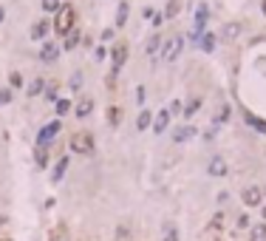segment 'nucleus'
<instances>
[{
	"mask_svg": "<svg viewBox=\"0 0 266 241\" xmlns=\"http://www.w3.org/2000/svg\"><path fill=\"white\" fill-rule=\"evenodd\" d=\"M238 34H241V23H227L224 31H221V37L224 40H235Z\"/></svg>",
	"mask_w": 266,
	"mask_h": 241,
	"instance_id": "obj_24",
	"label": "nucleus"
},
{
	"mask_svg": "<svg viewBox=\"0 0 266 241\" xmlns=\"http://www.w3.org/2000/svg\"><path fill=\"white\" fill-rule=\"evenodd\" d=\"M249 241H266V222L249 227Z\"/></svg>",
	"mask_w": 266,
	"mask_h": 241,
	"instance_id": "obj_22",
	"label": "nucleus"
},
{
	"mask_svg": "<svg viewBox=\"0 0 266 241\" xmlns=\"http://www.w3.org/2000/svg\"><path fill=\"white\" fill-rule=\"evenodd\" d=\"M12 99H14V91H12V88H0V105H9Z\"/></svg>",
	"mask_w": 266,
	"mask_h": 241,
	"instance_id": "obj_34",
	"label": "nucleus"
},
{
	"mask_svg": "<svg viewBox=\"0 0 266 241\" xmlns=\"http://www.w3.org/2000/svg\"><path fill=\"white\" fill-rule=\"evenodd\" d=\"M23 74H20V71H9V88H12V91H17V88H23Z\"/></svg>",
	"mask_w": 266,
	"mask_h": 241,
	"instance_id": "obj_30",
	"label": "nucleus"
},
{
	"mask_svg": "<svg viewBox=\"0 0 266 241\" xmlns=\"http://www.w3.org/2000/svg\"><path fill=\"white\" fill-rule=\"evenodd\" d=\"M62 54V49L57 43H42V51H40V60L42 62H54L57 57Z\"/></svg>",
	"mask_w": 266,
	"mask_h": 241,
	"instance_id": "obj_14",
	"label": "nucleus"
},
{
	"mask_svg": "<svg viewBox=\"0 0 266 241\" xmlns=\"http://www.w3.org/2000/svg\"><path fill=\"white\" fill-rule=\"evenodd\" d=\"M179 9H182V3H179V0H170L167 9H164V20H173L175 14H179Z\"/></svg>",
	"mask_w": 266,
	"mask_h": 241,
	"instance_id": "obj_33",
	"label": "nucleus"
},
{
	"mask_svg": "<svg viewBox=\"0 0 266 241\" xmlns=\"http://www.w3.org/2000/svg\"><path fill=\"white\" fill-rule=\"evenodd\" d=\"M79 40H82V31H79V26H77V29H71V31L65 34V37H62L60 49H62V51H74V49H77V43H79Z\"/></svg>",
	"mask_w": 266,
	"mask_h": 241,
	"instance_id": "obj_13",
	"label": "nucleus"
},
{
	"mask_svg": "<svg viewBox=\"0 0 266 241\" xmlns=\"http://www.w3.org/2000/svg\"><path fill=\"white\" fill-rule=\"evenodd\" d=\"M145 85H136V102H139V105H145Z\"/></svg>",
	"mask_w": 266,
	"mask_h": 241,
	"instance_id": "obj_37",
	"label": "nucleus"
},
{
	"mask_svg": "<svg viewBox=\"0 0 266 241\" xmlns=\"http://www.w3.org/2000/svg\"><path fill=\"white\" fill-rule=\"evenodd\" d=\"M65 3V0H40V6H42V12H49V14H57L60 12V6Z\"/></svg>",
	"mask_w": 266,
	"mask_h": 241,
	"instance_id": "obj_27",
	"label": "nucleus"
},
{
	"mask_svg": "<svg viewBox=\"0 0 266 241\" xmlns=\"http://www.w3.org/2000/svg\"><path fill=\"white\" fill-rule=\"evenodd\" d=\"M127 57H130V49H127L125 40L110 49V77H108V85H114V82H116V77H119V71L125 68Z\"/></svg>",
	"mask_w": 266,
	"mask_h": 241,
	"instance_id": "obj_2",
	"label": "nucleus"
},
{
	"mask_svg": "<svg viewBox=\"0 0 266 241\" xmlns=\"http://www.w3.org/2000/svg\"><path fill=\"white\" fill-rule=\"evenodd\" d=\"M49 31H51V20H37V23L31 26L29 37H31V40H37V43H40V40H46V37H49Z\"/></svg>",
	"mask_w": 266,
	"mask_h": 241,
	"instance_id": "obj_9",
	"label": "nucleus"
},
{
	"mask_svg": "<svg viewBox=\"0 0 266 241\" xmlns=\"http://www.w3.org/2000/svg\"><path fill=\"white\" fill-rule=\"evenodd\" d=\"M46 85H49V82H46V77H37V80L29 85V97H37L40 91H46Z\"/></svg>",
	"mask_w": 266,
	"mask_h": 241,
	"instance_id": "obj_29",
	"label": "nucleus"
},
{
	"mask_svg": "<svg viewBox=\"0 0 266 241\" xmlns=\"http://www.w3.org/2000/svg\"><path fill=\"white\" fill-rule=\"evenodd\" d=\"M235 224H238V230H249V227H252V218H249V213H241Z\"/></svg>",
	"mask_w": 266,
	"mask_h": 241,
	"instance_id": "obj_35",
	"label": "nucleus"
},
{
	"mask_svg": "<svg viewBox=\"0 0 266 241\" xmlns=\"http://www.w3.org/2000/svg\"><path fill=\"white\" fill-rule=\"evenodd\" d=\"M195 134H198V128H195V125H182V128H175L173 142L184 145V142H190V139H195Z\"/></svg>",
	"mask_w": 266,
	"mask_h": 241,
	"instance_id": "obj_10",
	"label": "nucleus"
},
{
	"mask_svg": "<svg viewBox=\"0 0 266 241\" xmlns=\"http://www.w3.org/2000/svg\"><path fill=\"white\" fill-rule=\"evenodd\" d=\"M150 125H153V114L147 111V108H142L139 117H136V128H139V130H147Z\"/></svg>",
	"mask_w": 266,
	"mask_h": 241,
	"instance_id": "obj_20",
	"label": "nucleus"
},
{
	"mask_svg": "<svg viewBox=\"0 0 266 241\" xmlns=\"http://www.w3.org/2000/svg\"><path fill=\"white\" fill-rule=\"evenodd\" d=\"M198 108H201V97H193V99L187 102V105H184V114H182V117H184V119H193Z\"/></svg>",
	"mask_w": 266,
	"mask_h": 241,
	"instance_id": "obj_23",
	"label": "nucleus"
},
{
	"mask_svg": "<svg viewBox=\"0 0 266 241\" xmlns=\"http://www.w3.org/2000/svg\"><path fill=\"white\" fill-rule=\"evenodd\" d=\"M263 199H266V185H263Z\"/></svg>",
	"mask_w": 266,
	"mask_h": 241,
	"instance_id": "obj_45",
	"label": "nucleus"
},
{
	"mask_svg": "<svg viewBox=\"0 0 266 241\" xmlns=\"http://www.w3.org/2000/svg\"><path fill=\"white\" fill-rule=\"evenodd\" d=\"M153 29H159V26H162V20H164V14H153Z\"/></svg>",
	"mask_w": 266,
	"mask_h": 241,
	"instance_id": "obj_39",
	"label": "nucleus"
},
{
	"mask_svg": "<svg viewBox=\"0 0 266 241\" xmlns=\"http://www.w3.org/2000/svg\"><path fill=\"white\" fill-rule=\"evenodd\" d=\"M243 122H247L252 130H258L260 136H266V119H260L258 114H252V111H247V108H243Z\"/></svg>",
	"mask_w": 266,
	"mask_h": 241,
	"instance_id": "obj_11",
	"label": "nucleus"
},
{
	"mask_svg": "<svg viewBox=\"0 0 266 241\" xmlns=\"http://www.w3.org/2000/svg\"><path fill=\"white\" fill-rule=\"evenodd\" d=\"M260 216H263V222H266V204H260Z\"/></svg>",
	"mask_w": 266,
	"mask_h": 241,
	"instance_id": "obj_42",
	"label": "nucleus"
},
{
	"mask_svg": "<svg viewBox=\"0 0 266 241\" xmlns=\"http://www.w3.org/2000/svg\"><path fill=\"white\" fill-rule=\"evenodd\" d=\"M227 202H230V193L221 190V193H218V204H227Z\"/></svg>",
	"mask_w": 266,
	"mask_h": 241,
	"instance_id": "obj_38",
	"label": "nucleus"
},
{
	"mask_svg": "<svg viewBox=\"0 0 266 241\" xmlns=\"http://www.w3.org/2000/svg\"><path fill=\"white\" fill-rule=\"evenodd\" d=\"M105 54H108V49H105V46H99V49H97V60H105Z\"/></svg>",
	"mask_w": 266,
	"mask_h": 241,
	"instance_id": "obj_40",
	"label": "nucleus"
},
{
	"mask_svg": "<svg viewBox=\"0 0 266 241\" xmlns=\"http://www.w3.org/2000/svg\"><path fill=\"white\" fill-rule=\"evenodd\" d=\"M34 162H37V167H49V148H40V145H37L34 148Z\"/></svg>",
	"mask_w": 266,
	"mask_h": 241,
	"instance_id": "obj_25",
	"label": "nucleus"
},
{
	"mask_svg": "<svg viewBox=\"0 0 266 241\" xmlns=\"http://www.w3.org/2000/svg\"><path fill=\"white\" fill-rule=\"evenodd\" d=\"M0 227H6V216L3 213H0Z\"/></svg>",
	"mask_w": 266,
	"mask_h": 241,
	"instance_id": "obj_43",
	"label": "nucleus"
},
{
	"mask_svg": "<svg viewBox=\"0 0 266 241\" xmlns=\"http://www.w3.org/2000/svg\"><path fill=\"white\" fill-rule=\"evenodd\" d=\"M46 99H49V102H57V99H60V94H57V85H54V82H51V85H46Z\"/></svg>",
	"mask_w": 266,
	"mask_h": 241,
	"instance_id": "obj_36",
	"label": "nucleus"
},
{
	"mask_svg": "<svg viewBox=\"0 0 266 241\" xmlns=\"http://www.w3.org/2000/svg\"><path fill=\"white\" fill-rule=\"evenodd\" d=\"M65 3H71V0H65Z\"/></svg>",
	"mask_w": 266,
	"mask_h": 241,
	"instance_id": "obj_46",
	"label": "nucleus"
},
{
	"mask_svg": "<svg viewBox=\"0 0 266 241\" xmlns=\"http://www.w3.org/2000/svg\"><path fill=\"white\" fill-rule=\"evenodd\" d=\"M167 111H170V117H173V119H179V117H182V114H184V105H182V99H173V102H170V105H167Z\"/></svg>",
	"mask_w": 266,
	"mask_h": 241,
	"instance_id": "obj_32",
	"label": "nucleus"
},
{
	"mask_svg": "<svg viewBox=\"0 0 266 241\" xmlns=\"http://www.w3.org/2000/svg\"><path fill=\"white\" fill-rule=\"evenodd\" d=\"M68 165H71V159H68V156H60L54 170H51V182H62V176L68 173Z\"/></svg>",
	"mask_w": 266,
	"mask_h": 241,
	"instance_id": "obj_15",
	"label": "nucleus"
},
{
	"mask_svg": "<svg viewBox=\"0 0 266 241\" xmlns=\"http://www.w3.org/2000/svg\"><path fill=\"white\" fill-rule=\"evenodd\" d=\"M182 49H184V37H182V34H175V37H170L167 43H164L162 60H164V62H173L175 57L182 54Z\"/></svg>",
	"mask_w": 266,
	"mask_h": 241,
	"instance_id": "obj_6",
	"label": "nucleus"
},
{
	"mask_svg": "<svg viewBox=\"0 0 266 241\" xmlns=\"http://www.w3.org/2000/svg\"><path fill=\"white\" fill-rule=\"evenodd\" d=\"M3 20H6V9L0 6V23H3Z\"/></svg>",
	"mask_w": 266,
	"mask_h": 241,
	"instance_id": "obj_41",
	"label": "nucleus"
},
{
	"mask_svg": "<svg viewBox=\"0 0 266 241\" xmlns=\"http://www.w3.org/2000/svg\"><path fill=\"white\" fill-rule=\"evenodd\" d=\"M207 173H210L212 179H224V176L230 173V165H227L224 156H212L210 165H207Z\"/></svg>",
	"mask_w": 266,
	"mask_h": 241,
	"instance_id": "obj_7",
	"label": "nucleus"
},
{
	"mask_svg": "<svg viewBox=\"0 0 266 241\" xmlns=\"http://www.w3.org/2000/svg\"><path fill=\"white\" fill-rule=\"evenodd\" d=\"M241 199H243V204H247V207H260V204L266 202V199H263V187H260V185L243 187V190H241Z\"/></svg>",
	"mask_w": 266,
	"mask_h": 241,
	"instance_id": "obj_5",
	"label": "nucleus"
},
{
	"mask_svg": "<svg viewBox=\"0 0 266 241\" xmlns=\"http://www.w3.org/2000/svg\"><path fill=\"white\" fill-rule=\"evenodd\" d=\"M94 111V97H79L77 108H74V114H77V119H88Z\"/></svg>",
	"mask_w": 266,
	"mask_h": 241,
	"instance_id": "obj_12",
	"label": "nucleus"
},
{
	"mask_svg": "<svg viewBox=\"0 0 266 241\" xmlns=\"http://www.w3.org/2000/svg\"><path fill=\"white\" fill-rule=\"evenodd\" d=\"M170 122H173V117H170V111H167V108H162V111H159L156 114V117H153V125H150V128H153V134H164V130H167L170 128Z\"/></svg>",
	"mask_w": 266,
	"mask_h": 241,
	"instance_id": "obj_8",
	"label": "nucleus"
},
{
	"mask_svg": "<svg viewBox=\"0 0 266 241\" xmlns=\"http://www.w3.org/2000/svg\"><path fill=\"white\" fill-rule=\"evenodd\" d=\"M162 241H182V235H179V227H175L173 222L164 224V238Z\"/></svg>",
	"mask_w": 266,
	"mask_h": 241,
	"instance_id": "obj_26",
	"label": "nucleus"
},
{
	"mask_svg": "<svg viewBox=\"0 0 266 241\" xmlns=\"http://www.w3.org/2000/svg\"><path fill=\"white\" fill-rule=\"evenodd\" d=\"M260 12H263V17H266V0H263V3H260Z\"/></svg>",
	"mask_w": 266,
	"mask_h": 241,
	"instance_id": "obj_44",
	"label": "nucleus"
},
{
	"mask_svg": "<svg viewBox=\"0 0 266 241\" xmlns=\"http://www.w3.org/2000/svg\"><path fill=\"white\" fill-rule=\"evenodd\" d=\"M71 29H77V9L71 6V3H62L60 12L54 14V20H51V31H54L57 37H65Z\"/></svg>",
	"mask_w": 266,
	"mask_h": 241,
	"instance_id": "obj_1",
	"label": "nucleus"
},
{
	"mask_svg": "<svg viewBox=\"0 0 266 241\" xmlns=\"http://www.w3.org/2000/svg\"><path fill=\"white\" fill-rule=\"evenodd\" d=\"M198 46H201V51H207V54H212V51H215V34H212V31L207 29L204 34H201V37H198Z\"/></svg>",
	"mask_w": 266,
	"mask_h": 241,
	"instance_id": "obj_16",
	"label": "nucleus"
},
{
	"mask_svg": "<svg viewBox=\"0 0 266 241\" xmlns=\"http://www.w3.org/2000/svg\"><path fill=\"white\" fill-rule=\"evenodd\" d=\"M230 114H232V108H230V105H227V102H224V105H221V108H218V111H215V117H212V125H215V128H218V125L230 122Z\"/></svg>",
	"mask_w": 266,
	"mask_h": 241,
	"instance_id": "obj_19",
	"label": "nucleus"
},
{
	"mask_svg": "<svg viewBox=\"0 0 266 241\" xmlns=\"http://www.w3.org/2000/svg\"><path fill=\"white\" fill-rule=\"evenodd\" d=\"M224 213H215V216H212L210 218V224H207V233H210V235H218V233H221V230H224Z\"/></svg>",
	"mask_w": 266,
	"mask_h": 241,
	"instance_id": "obj_18",
	"label": "nucleus"
},
{
	"mask_svg": "<svg viewBox=\"0 0 266 241\" xmlns=\"http://www.w3.org/2000/svg\"><path fill=\"white\" fill-rule=\"evenodd\" d=\"M60 130H62V119H51L49 125H42V128L37 130V145H40V148H49L57 136H60Z\"/></svg>",
	"mask_w": 266,
	"mask_h": 241,
	"instance_id": "obj_4",
	"label": "nucleus"
},
{
	"mask_svg": "<svg viewBox=\"0 0 266 241\" xmlns=\"http://www.w3.org/2000/svg\"><path fill=\"white\" fill-rule=\"evenodd\" d=\"M54 108H57V117H65V114L71 111V99H68V97H60V99L54 102Z\"/></svg>",
	"mask_w": 266,
	"mask_h": 241,
	"instance_id": "obj_28",
	"label": "nucleus"
},
{
	"mask_svg": "<svg viewBox=\"0 0 266 241\" xmlns=\"http://www.w3.org/2000/svg\"><path fill=\"white\" fill-rule=\"evenodd\" d=\"M159 49H162V34H153V37L147 40V57H150V60H156Z\"/></svg>",
	"mask_w": 266,
	"mask_h": 241,
	"instance_id": "obj_21",
	"label": "nucleus"
},
{
	"mask_svg": "<svg viewBox=\"0 0 266 241\" xmlns=\"http://www.w3.org/2000/svg\"><path fill=\"white\" fill-rule=\"evenodd\" d=\"M71 154H79V156H91L97 150V142H94V134L91 130H77L71 134V142H68Z\"/></svg>",
	"mask_w": 266,
	"mask_h": 241,
	"instance_id": "obj_3",
	"label": "nucleus"
},
{
	"mask_svg": "<svg viewBox=\"0 0 266 241\" xmlns=\"http://www.w3.org/2000/svg\"><path fill=\"white\" fill-rule=\"evenodd\" d=\"M122 111H119V105H110L108 108V125H110V128H116V125H119L122 122Z\"/></svg>",
	"mask_w": 266,
	"mask_h": 241,
	"instance_id": "obj_31",
	"label": "nucleus"
},
{
	"mask_svg": "<svg viewBox=\"0 0 266 241\" xmlns=\"http://www.w3.org/2000/svg\"><path fill=\"white\" fill-rule=\"evenodd\" d=\"M127 14H130V3H127V0H122L119 9H116V29H125Z\"/></svg>",
	"mask_w": 266,
	"mask_h": 241,
	"instance_id": "obj_17",
	"label": "nucleus"
}]
</instances>
